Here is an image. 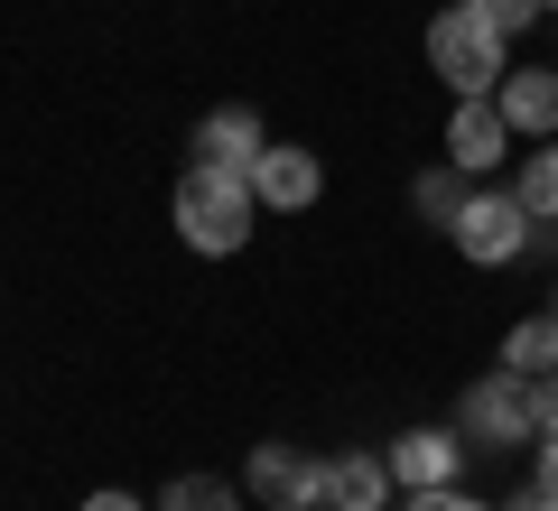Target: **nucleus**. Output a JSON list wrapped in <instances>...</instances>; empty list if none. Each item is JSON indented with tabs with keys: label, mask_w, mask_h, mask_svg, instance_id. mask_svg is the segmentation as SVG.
I'll return each instance as SVG.
<instances>
[{
	"label": "nucleus",
	"mask_w": 558,
	"mask_h": 511,
	"mask_svg": "<svg viewBox=\"0 0 558 511\" xmlns=\"http://www.w3.org/2000/svg\"><path fill=\"white\" fill-rule=\"evenodd\" d=\"M168 223H178V242L196 260H233L242 242H252V223H260V196H252L242 168H205V158H186L178 186H168Z\"/></svg>",
	"instance_id": "1"
},
{
	"label": "nucleus",
	"mask_w": 558,
	"mask_h": 511,
	"mask_svg": "<svg viewBox=\"0 0 558 511\" xmlns=\"http://www.w3.org/2000/svg\"><path fill=\"white\" fill-rule=\"evenodd\" d=\"M428 75H438L457 102L465 94H494V84L512 75V38L484 20L475 0H447L438 20H428Z\"/></svg>",
	"instance_id": "2"
},
{
	"label": "nucleus",
	"mask_w": 558,
	"mask_h": 511,
	"mask_svg": "<svg viewBox=\"0 0 558 511\" xmlns=\"http://www.w3.org/2000/svg\"><path fill=\"white\" fill-rule=\"evenodd\" d=\"M447 242H457L475 270H512V260H531L539 215L512 196V186H475V196L457 205V223H447Z\"/></svg>",
	"instance_id": "3"
},
{
	"label": "nucleus",
	"mask_w": 558,
	"mask_h": 511,
	"mask_svg": "<svg viewBox=\"0 0 558 511\" xmlns=\"http://www.w3.org/2000/svg\"><path fill=\"white\" fill-rule=\"evenodd\" d=\"M457 428H465V447L475 455H521L539 437V418H531V381L521 373H475L465 381V400H457Z\"/></svg>",
	"instance_id": "4"
},
{
	"label": "nucleus",
	"mask_w": 558,
	"mask_h": 511,
	"mask_svg": "<svg viewBox=\"0 0 558 511\" xmlns=\"http://www.w3.org/2000/svg\"><path fill=\"white\" fill-rule=\"evenodd\" d=\"M242 492H252L260 511H326V455L289 447V437H260V447L242 455Z\"/></svg>",
	"instance_id": "5"
},
{
	"label": "nucleus",
	"mask_w": 558,
	"mask_h": 511,
	"mask_svg": "<svg viewBox=\"0 0 558 511\" xmlns=\"http://www.w3.org/2000/svg\"><path fill=\"white\" fill-rule=\"evenodd\" d=\"M381 455H391V484L400 492H447V484H465V455H475V447H465V428L447 418V428H400Z\"/></svg>",
	"instance_id": "6"
},
{
	"label": "nucleus",
	"mask_w": 558,
	"mask_h": 511,
	"mask_svg": "<svg viewBox=\"0 0 558 511\" xmlns=\"http://www.w3.org/2000/svg\"><path fill=\"white\" fill-rule=\"evenodd\" d=\"M502 158H521L512 121H502L494 94H465L457 112H447V168H465V178H494Z\"/></svg>",
	"instance_id": "7"
},
{
	"label": "nucleus",
	"mask_w": 558,
	"mask_h": 511,
	"mask_svg": "<svg viewBox=\"0 0 558 511\" xmlns=\"http://www.w3.org/2000/svg\"><path fill=\"white\" fill-rule=\"evenodd\" d=\"M252 196H260V215H307L326 196V158L299 149V139H270L252 158Z\"/></svg>",
	"instance_id": "8"
},
{
	"label": "nucleus",
	"mask_w": 558,
	"mask_h": 511,
	"mask_svg": "<svg viewBox=\"0 0 558 511\" xmlns=\"http://www.w3.org/2000/svg\"><path fill=\"white\" fill-rule=\"evenodd\" d=\"M260 149H270V121H260L252 102H215V112L196 121V139H186V158H205V168H242V178H252Z\"/></svg>",
	"instance_id": "9"
},
{
	"label": "nucleus",
	"mask_w": 558,
	"mask_h": 511,
	"mask_svg": "<svg viewBox=\"0 0 558 511\" xmlns=\"http://www.w3.org/2000/svg\"><path fill=\"white\" fill-rule=\"evenodd\" d=\"M502 121H512V139L531 149V139H558V65H512V75L494 84Z\"/></svg>",
	"instance_id": "10"
},
{
	"label": "nucleus",
	"mask_w": 558,
	"mask_h": 511,
	"mask_svg": "<svg viewBox=\"0 0 558 511\" xmlns=\"http://www.w3.org/2000/svg\"><path fill=\"white\" fill-rule=\"evenodd\" d=\"M391 455L381 447H344L326 455V511H391Z\"/></svg>",
	"instance_id": "11"
},
{
	"label": "nucleus",
	"mask_w": 558,
	"mask_h": 511,
	"mask_svg": "<svg viewBox=\"0 0 558 511\" xmlns=\"http://www.w3.org/2000/svg\"><path fill=\"white\" fill-rule=\"evenodd\" d=\"M502 373H521V381H539V373H558V307H539V316H521V326L502 334Z\"/></svg>",
	"instance_id": "12"
},
{
	"label": "nucleus",
	"mask_w": 558,
	"mask_h": 511,
	"mask_svg": "<svg viewBox=\"0 0 558 511\" xmlns=\"http://www.w3.org/2000/svg\"><path fill=\"white\" fill-rule=\"evenodd\" d=\"M465 196H475V178H465V168H447V158L410 178V205H418V223H438V233L457 223V205H465Z\"/></svg>",
	"instance_id": "13"
},
{
	"label": "nucleus",
	"mask_w": 558,
	"mask_h": 511,
	"mask_svg": "<svg viewBox=\"0 0 558 511\" xmlns=\"http://www.w3.org/2000/svg\"><path fill=\"white\" fill-rule=\"evenodd\" d=\"M512 196L531 205L539 223H558V139H531V149H521V168H512Z\"/></svg>",
	"instance_id": "14"
},
{
	"label": "nucleus",
	"mask_w": 558,
	"mask_h": 511,
	"mask_svg": "<svg viewBox=\"0 0 558 511\" xmlns=\"http://www.w3.org/2000/svg\"><path fill=\"white\" fill-rule=\"evenodd\" d=\"M252 492L233 484V474H168V492H159V511H242Z\"/></svg>",
	"instance_id": "15"
},
{
	"label": "nucleus",
	"mask_w": 558,
	"mask_h": 511,
	"mask_svg": "<svg viewBox=\"0 0 558 511\" xmlns=\"http://www.w3.org/2000/svg\"><path fill=\"white\" fill-rule=\"evenodd\" d=\"M475 10H484V20H494V28H502V38H531V28H539V20H549L558 0H475Z\"/></svg>",
	"instance_id": "16"
},
{
	"label": "nucleus",
	"mask_w": 558,
	"mask_h": 511,
	"mask_svg": "<svg viewBox=\"0 0 558 511\" xmlns=\"http://www.w3.org/2000/svg\"><path fill=\"white\" fill-rule=\"evenodd\" d=\"M400 511H502V502H475V492L465 484H447V492H410V502Z\"/></svg>",
	"instance_id": "17"
},
{
	"label": "nucleus",
	"mask_w": 558,
	"mask_h": 511,
	"mask_svg": "<svg viewBox=\"0 0 558 511\" xmlns=\"http://www.w3.org/2000/svg\"><path fill=\"white\" fill-rule=\"evenodd\" d=\"M531 484H539V492H558V428H539V437H531Z\"/></svg>",
	"instance_id": "18"
},
{
	"label": "nucleus",
	"mask_w": 558,
	"mask_h": 511,
	"mask_svg": "<svg viewBox=\"0 0 558 511\" xmlns=\"http://www.w3.org/2000/svg\"><path fill=\"white\" fill-rule=\"evenodd\" d=\"M75 511H159V502H140V492H121V484H102V492H84Z\"/></svg>",
	"instance_id": "19"
},
{
	"label": "nucleus",
	"mask_w": 558,
	"mask_h": 511,
	"mask_svg": "<svg viewBox=\"0 0 558 511\" xmlns=\"http://www.w3.org/2000/svg\"><path fill=\"white\" fill-rule=\"evenodd\" d=\"M531 418H539V428H558V373L531 381Z\"/></svg>",
	"instance_id": "20"
},
{
	"label": "nucleus",
	"mask_w": 558,
	"mask_h": 511,
	"mask_svg": "<svg viewBox=\"0 0 558 511\" xmlns=\"http://www.w3.org/2000/svg\"><path fill=\"white\" fill-rule=\"evenodd\" d=\"M502 511H558V492H539V484H521V492H512V502H502Z\"/></svg>",
	"instance_id": "21"
},
{
	"label": "nucleus",
	"mask_w": 558,
	"mask_h": 511,
	"mask_svg": "<svg viewBox=\"0 0 558 511\" xmlns=\"http://www.w3.org/2000/svg\"><path fill=\"white\" fill-rule=\"evenodd\" d=\"M549 307H558V289H549Z\"/></svg>",
	"instance_id": "22"
}]
</instances>
